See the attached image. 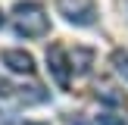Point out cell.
Returning a JSON list of instances; mask_svg holds the SVG:
<instances>
[{"mask_svg": "<svg viewBox=\"0 0 128 125\" xmlns=\"http://www.w3.org/2000/svg\"><path fill=\"white\" fill-rule=\"evenodd\" d=\"M12 28H16L19 38H44L50 31V19L44 16V6L41 3H16L12 10Z\"/></svg>", "mask_w": 128, "mask_h": 125, "instance_id": "cell-1", "label": "cell"}, {"mask_svg": "<svg viewBox=\"0 0 128 125\" xmlns=\"http://www.w3.org/2000/svg\"><path fill=\"white\" fill-rule=\"evenodd\" d=\"M56 10L66 16V22L81 25V28L97 22V6H94V0H56Z\"/></svg>", "mask_w": 128, "mask_h": 125, "instance_id": "cell-2", "label": "cell"}, {"mask_svg": "<svg viewBox=\"0 0 128 125\" xmlns=\"http://www.w3.org/2000/svg\"><path fill=\"white\" fill-rule=\"evenodd\" d=\"M47 69H50V75L56 78V84L66 91L69 88V60H66V50L60 47V44H50L47 47Z\"/></svg>", "mask_w": 128, "mask_h": 125, "instance_id": "cell-3", "label": "cell"}, {"mask_svg": "<svg viewBox=\"0 0 128 125\" xmlns=\"http://www.w3.org/2000/svg\"><path fill=\"white\" fill-rule=\"evenodd\" d=\"M0 60H3L6 69H12L19 75H34V56L25 53V50H3Z\"/></svg>", "mask_w": 128, "mask_h": 125, "instance_id": "cell-4", "label": "cell"}, {"mask_svg": "<svg viewBox=\"0 0 128 125\" xmlns=\"http://www.w3.org/2000/svg\"><path fill=\"white\" fill-rule=\"evenodd\" d=\"M94 66V50L91 47H75L72 53H69V69H72L75 75H88Z\"/></svg>", "mask_w": 128, "mask_h": 125, "instance_id": "cell-5", "label": "cell"}, {"mask_svg": "<svg viewBox=\"0 0 128 125\" xmlns=\"http://www.w3.org/2000/svg\"><path fill=\"white\" fill-rule=\"evenodd\" d=\"M97 100L103 106H119V110H128V97L122 91H116L112 84H100L97 88Z\"/></svg>", "mask_w": 128, "mask_h": 125, "instance_id": "cell-6", "label": "cell"}, {"mask_svg": "<svg viewBox=\"0 0 128 125\" xmlns=\"http://www.w3.org/2000/svg\"><path fill=\"white\" fill-rule=\"evenodd\" d=\"M16 91H19L16 97L22 100V103H28V106H31V103H47V100H50V94L44 91L41 84H31V88H16Z\"/></svg>", "mask_w": 128, "mask_h": 125, "instance_id": "cell-7", "label": "cell"}, {"mask_svg": "<svg viewBox=\"0 0 128 125\" xmlns=\"http://www.w3.org/2000/svg\"><path fill=\"white\" fill-rule=\"evenodd\" d=\"M97 125H128V119L112 112V110H100L97 112Z\"/></svg>", "mask_w": 128, "mask_h": 125, "instance_id": "cell-8", "label": "cell"}, {"mask_svg": "<svg viewBox=\"0 0 128 125\" xmlns=\"http://www.w3.org/2000/svg\"><path fill=\"white\" fill-rule=\"evenodd\" d=\"M112 66H116V72L128 81V50H116V53H112Z\"/></svg>", "mask_w": 128, "mask_h": 125, "instance_id": "cell-9", "label": "cell"}, {"mask_svg": "<svg viewBox=\"0 0 128 125\" xmlns=\"http://www.w3.org/2000/svg\"><path fill=\"white\" fill-rule=\"evenodd\" d=\"M12 91H16V88H12L10 81H3V78H0V100H3V97H12Z\"/></svg>", "mask_w": 128, "mask_h": 125, "instance_id": "cell-10", "label": "cell"}, {"mask_svg": "<svg viewBox=\"0 0 128 125\" xmlns=\"http://www.w3.org/2000/svg\"><path fill=\"white\" fill-rule=\"evenodd\" d=\"M66 125H91V122L84 116H72V119H66Z\"/></svg>", "mask_w": 128, "mask_h": 125, "instance_id": "cell-11", "label": "cell"}, {"mask_svg": "<svg viewBox=\"0 0 128 125\" xmlns=\"http://www.w3.org/2000/svg\"><path fill=\"white\" fill-rule=\"evenodd\" d=\"M0 28H3V12H0Z\"/></svg>", "mask_w": 128, "mask_h": 125, "instance_id": "cell-12", "label": "cell"}, {"mask_svg": "<svg viewBox=\"0 0 128 125\" xmlns=\"http://www.w3.org/2000/svg\"><path fill=\"white\" fill-rule=\"evenodd\" d=\"M31 125H47V122H31Z\"/></svg>", "mask_w": 128, "mask_h": 125, "instance_id": "cell-13", "label": "cell"}]
</instances>
